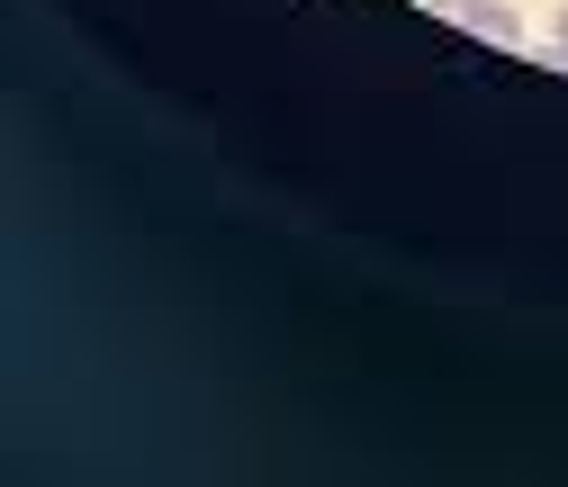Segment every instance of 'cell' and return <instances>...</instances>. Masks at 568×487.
Returning <instances> with one entry per match:
<instances>
[{
    "label": "cell",
    "mask_w": 568,
    "mask_h": 487,
    "mask_svg": "<svg viewBox=\"0 0 568 487\" xmlns=\"http://www.w3.org/2000/svg\"><path fill=\"white\" fill-rule=\"evenodd\" d=\"M550 63H568V0H559V28H550Z\"/></svg>",
    "instance_id": "7a4b0ae2"
},
{
    "label": "cell",
    "mask_w": 568,
    "mask_h": 487,
    "mask_svg": "<svg viewBox=\"0 0 568 487\" xmlns=\"http://www.w3.org/2000/svg\"><path fill=\"white\" fill-rule=\"evenodd\" d=\"M452 19H460L469 37H487V45H515V37H524V19L506 10V0H452Z\"/></svg>",
    "instance_id": "6da1fadb"
}]
</instances>
